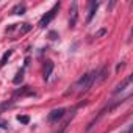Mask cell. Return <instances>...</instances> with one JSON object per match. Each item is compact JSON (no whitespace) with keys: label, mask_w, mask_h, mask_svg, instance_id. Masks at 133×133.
<instances>
[{"label":"cell","mask_w":133,"mask_h":133,"mask_svg":"<svg viewBox=\"0 0 133 133\" xmlns=\"http://www.w3.org/2000/svg\"><path fill=\"white\" fill-rule=\"evenodd\" d=\"M0 128L6 130V128H8V122H6V121H3V119H0Z\"/></svg>","instance_id":"13"},{"label":"cell","mask_w":133,"mask_h":133,"mask_svg":"<svg viewBox=\"0 0 133 133\" xmlns=\"http://www.w3.org/2000/svg\"><path fill=\"white\" fill-rule=\"evenodd\" d=\"M130 82H131V77H127V78H125V80H124L121 85H117V86H116V89H114V94H119L121 91H124V89H125V86H128V85H130Z\"/></svg>","instance_id":"7"},{"label":"cell","mask_w":133,"mask_h":133,"mask_svg":"<svg viewBox=\"0 0 133 133\" xmlns=\"http://www.w3.org/2000/svg\"><path fill=\"white\" fill-rule=\"evenodd\" d=\"M105 33H107V30H100V31H97V33L94 35V38H99V36H103Z\"/></svg>","instance_id":"14"},{"label":"cell","mask_w":133,"mask_h":133,"mask_svg":"<svg viewBox=\"0 0 133 133\" xmlns=\"http://www.w3.org/2000/svg\"><path fill=\"white\" fill-rule=\"evenodd\" d=\"M69 13H71V16H69V27L74 28L75 24H77V19H78V3H77V2H74V3L71 5Z\"/></svg>","instance_id":"3"},{"label":"cell","mask_w":133,"mask_h":133,"mask_svg":"<svg viewBox=\"0 0 133 133\" xmlns=\"http://www.w3.org/2000/svg\"><path fill=\"white\" fill-rule=\"evenodd\" d=\"M52 71H53V63L52 61H45V68H44V80L47 82L49 78H50V74H52Z\"/></svg>","instance_id":"6"},{"label":"cell","mask_w":133,"mask_h":133,"mask_svg":"<svg viewBox=\"0 0 133 133\" xmlns=\"http://www.w3.org/2000/svg\"><path fill=\"white\" fill-rule=\"evenodd\" d=\"M56 38H58V35H56L55 31H52V33H50V39H56Z\"/></svg>","instance_id":"15"},{"label":"cell","mask_w":133,"mask_h":133,"mask_svg":"<svg viewBox=\"0 0 133 133\" xmlns=\"http://www.w3.org/2000/svg\"><path fill=\"white\" fill-rule=\"evenodd\" d=\"M25 10H27L25 5H21V3H19V5H16V6L13 8L11 13H13V14H19V16H22V14H25Z\"/></svg>","instance_id":"8"},{"label":"cell","mask_w":133,"mask_h":133,"mask_svg":"<svg viewBox=\"0 0 133 133\" xmlns=\"http://www.w3.org/2000/svg\"><path fill=\"white\" fill-rule=\"evenodd\" d=\"M22 80H24V69H21V71L16 74V77L13 78V83H14V85H19Z\"/></svg>","instance_id":"10"},{"label":"cell","mask_w":133,"mask_h":133,"mask_svg":"<svg viewBox=\"0 0 133 133\" xmlns=\"http://www.w3.org/2000/svg\"><path fill=\"white\" fill-rule=\"evenodd\" d=\"M64 114H66V108H56V110H53V111H50L49 113V122H58L59 119H63L64 117Z\"/></svg>","instance_id":"4"},{"label":"cell","mask_w":133,"mask_h":133,"mask_svg":"<svg viewBox=\"0 0 133 133\" xmlns=\"http://www.w3.org/2000/svg\"><path fill=\"white\" fill-rule=\"evenodd\" d=\"M17 121L22 122V124H28V122H30V117H28V116H22V114H19V116H17Z\"/></svg>","instance_id":"12"},{"label":"cell","mask_w":133,"mask_h":133,"mask_svg":"<svg viewBox=\"0 0 133 133\" xmlns=\"http://www.w3.org/2000/svg\"><path fill=\"white\" fill-rule=\"evenodd\" d=\"M13 55V50H8V52H5L3 53V56H2V59H0V68H3V66L6 64V61L10 59V56Z\"/></svg>","instance_id":"9"},{"label":"cell","mask_w":133,"mask_h":133,"mask_svg":"<svg viewBox=\"0 0 133 133\" xmlns=\"http://www.w3.org/2000/svg\"><path fill=\"white\" fill-rule=\"evenodd\" d=\"M30 30H31V25H28V24H22V25L19 27L21 35H24V33H27V31H30Z\"/></svg>","instance_id":"11"},{"label":"cell","mask_w":133,"mask_h":133,"mask_svg":"<svg viewBox=\"0 0 133 133\" xmlns=\"http://www.w3.org/2000/svg\"><path fill=\"white\" fill-rule=\"evenodd\" d=\"M96 80H97V71L88 72V74L82 75V77L77 80V83L74 85V88H75V91H78V92H86V91L94 85Z\"/></svg>","instance_id":"1"},{"label":"cell","mask_w":133,"mask_h":133,"mask_svg":"<svg viewBox=\"0 0 133 133\" xmlns=\"http://www.w3.org/2000/svg\"><path fill=\"white\" fill-rule=\"evenodd\" d=\"M97 8H99V2H91V3H89V14H88V19H86V22H88V24L92 21V17H94V14H96Z\"/></svg>","instance_id":"5"},{"label":"cell","mask_w":133,"mask_h":133,"mask_svg":"<svg viewBox=\"0 0 133 133\" xmlns=\"http://www.w3.org/2000/svg\"><path fill=\"white\" fill-rule=\"evenodd\" d=\"M59 6H61L59 3H55V5H53V8H52L50 11H47V13H45V14L42 16V19L39 21V24H38V25H39L41 28H44V27H47V25H49V24H50V22L53 21V17L56 16V13L59 11Z\"/></svg>","instance_id":"2"}]
</instances>
